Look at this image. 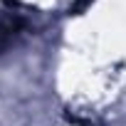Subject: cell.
Listing matches in <instances>:
<instances>
[{
    "instance_id": "7a4b0ae2",
    "label": "cell",
    "mask_w": 126,
    "mask_h": 126,
    "mask_svg": "<svg viewBox=\"0 0 126 126\" xmlns=\"http://www.w3.org/2000/svg\"><path fill=\"white\" fill-rule=\"evenodd\" d=\"M92 3H94V0H77V3L69 8V13H72V15H79V13H82V10H87Z\"/></svg>"
},
{
    "instance_id": "6da1fadb",
    "label": "cell",
    "mask_w": 126,
    "mask_h": 126,
    "mask_svg": "<svg viewBox=\"0 0 126 126\" xmlns=\"http://www.w3.org/2000/svg\"><path fill=\"white\" fill-rule=\"evenodd\" d=\"M22 22L20 20H10V22H0V52H5L20 35Z\"/></svg>"
}]
</instances>
